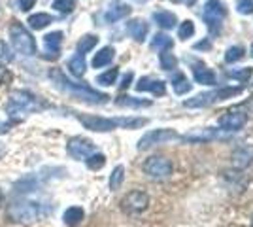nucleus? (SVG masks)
<instances>
[{
  "instance_id": "obj_22",
  "label": "nucleus",
  "mask_w": 253,
  "mask_h": 227,
  "mask_svg": "<svg viewBox=\"0 0 253 227\" xmlns=\"http://www.w3.org/2000/svg\"><path fill=\"white\" fill-rule=\"evenodd\" d=\"M153 19H155L159 27H163V29H172V27L176 25V15H174L172 11H157V13L153 15Z\"/></svg>"
},
{
  "instance_id": "obj_14",
  "label": "nucleus",
  "mask_w": 253,
  "mask_h": 227,
  "mask_svg": "<svg viewBox=\"0 0 253 227\" xmlns=\"http://www.w3.org/2000/svg\"><path fill=\"white\" fill-rule=\"evenodd\" d=\"M138 91H151L153 95H165L167 86L161 80H153V78H140V82L136 84Z\"/></svg>"
},
{
  "instance_id": "obj_42",
  "label": "nucleus",
  "mask_w": 253,
  "mask_h": 227,
  "mask_svg": "<svg viewBox=\"0 0 253 227\" xmlns=\"http://www.w3.org/2000/svg\"><path fill=\"white\" fill-rule=\"evenodd\" d=\"M206 47H210V44H208V42H204V44L199 42V44H197V49H206Z\"/></svg>"
},
{
  "instance_id": "obj_26",
  "label": "nucleus",
  "mask_w": 253,
  "mask_h": 227,
  "mask_svg": "<svg viewBox=\"0 0 253 227\" xmlns=\"http://www.w3.org/2000/svg\"><path fill=\"white\" fill-rule=\"evenodd\" d=\"M151 45H153L155 49H163V51H167V49H170V47L174 45V42H172V38L167 36V34H155Z\"/></svg>"
},
{
  "instance_id": "obj_46",
  "label": "nucleus",
  "mask_w": 253,
  "mask_h": 227,
  "mask_svg": "<svg viewBox=\"0 0 253 227\" xmlns=\"http://www.w3.org/2000/svg\"><path fill=\"white\" fill-rule=\"evenodd\" d=\"M252 226H253V216H252Z\"/></svg>"
},
{
  "instance_id": "obj_3",
  "label": "nucleus",
  "mask_w": 253,
  "mask_h": 227,
  "mask_svg": "<svg viewBox=\"0 0 253 227\" xmlns=\"http://www.w3.org/2000/svg\"><path fill=\"white\" fill-rule=\"evenodd\" d=\"M45 214V208L40 203H29V201H15L8 208V216L11 222L19 224H31Z\"/></svg>"
},
{
  "instance_id": "obj_37",
  "label": "nucleus",
  "mask_w": 253,
  "mask_h": 227,
  "mask_svg": "<svg viewBox=\"0 0 253 227\" xmlns=\"http://www.w3.org/2000/svg\"><path fill=\"white\" fill-rule=\"evenodd\" d=\"M0 59L6 61V63L13 61V55H11V51L8 49V45H6L4 42H0Z\"/></svg>"
},
{
  "instance_id": "obj_43",
  "label": "nucleus",
  "mask_w": 253,
  "mask_h": 227,
  "mask_svg": "<svg viewBox=\"0 0 253 227\" xmlns=\"http://www.w3.org/2000/svg\"><path fill=\"white\" fill-rule=\"evenodd\" d=\"M2 151H4V150H2V146H0V155H2Z\"/></svg>"
},
{
  "instance_id": "obj_20",
  "label": "nucleus",
  "mask_w": 253,
  "mask_h": 227,
  "mask_svg": "<svg viewBox=\"0 0 253 227\" xmlns=\"http://www.w3.org/2000/svg\"><path fill=\"white\" fill-rule=\"evenodd\" d=\"M114 55H116L114 47H102V49L95 55V59H93V66H95V68H102V66L110 65V63H112V59H114Z\"/></svg>"
},
{
  "instance_id": "obj_44",
  "label": "nucleus",
  "mask_w": 253,
  "mask_h": 227,
  "mask_svg": "<svg viewBox=\"0 0 253 227\" xmlns=\"http://www.w3.org/2000/svg\"><path fill=\"white\" fill-rule=\"evenodd\" d=\"M0 203H2V193H0Z\"/></svg>"
},
{
  "instance_id": "obj_27",
  "label": "nucleus",
  "mask_w": 253,
  "mask_h": 227,
  "mask_svg": "<svg viewBox=\"0 0 253 227\" xmlns=\"http://www.w3.org/2000/svg\"><path fill=\"white\" fill-rule=\"evenodd\" d=\"M123 178H125V169H123L121 165H117L116 169H114V173H112V176H110V187H112L114 191L119 189L121 184H123Z\"/></svg>"
},
{
  "instance_id": "obj_38",
  "label": "nucleus",
  "mask_w": 253,
  "mask_h": 227,
  "mask_svg": "<svg viewBox=\"0 0 253 227\" xmlns=\"http://www.w3.org/2000/svg\"><path fill=\"white\" fill-rule=\"evenodd\" d=\"M34 4H36V0H17V6L21 11H29L31 8H34Z\"/></svg>"
},
{
  "instance_id": "obj_45",
  "label": "nucleus",
  "mask_w": 253,
  "mask_h": 227,
  "mask_svg": "<svg viewBox=\"0 0 253 227\" xmlns=\"http://www.w3.org/2000/svg\"><path fill=\"white\" fill-rule=\"evenodd\" d=\"M252 55H253V45H252Z\"/></svg>"
},
{
  "instance_id": "obj_25",
  "label": "nucleus",
  "mask_w": 253,
  "mask_h": 227,
  "mask_svg": "<svg viewBox=\"0 0 253 227\" xmlns=\"http://www.w3.org/2000/svg\"><path fill=\"white\" fill-rule=\"evenodd\" d=\"M117 104H119V106H126V108H142V106H149L151 102H149V100H142V98H134V97H119L117 98Z\"/></svg>"
},
{
  "instance_id": "obj_23",
  "label": "nucleus",
  "mask_w": 253,
  "mask_h": 227,
  "mask_svg": "<svg viewBox=\"0 0 253 227\" xmlns=\"http://www.w3.org/2000/svg\"><path fill=\"white\" fill-rule=\"evenodd\" d=\"M195 80L199 82V84H206V86H213L215 84V74L208 70V68H204V66H199V68H195Z\"/></svg>"
},
{
  "instance_id": "obj_15",
  "label": "nucleus",
  "mask_w": 253,
  "mask_h": 227,
  "mask_svg": "<svg viewBox=\"0 0 253 227\" xmlns=\"http://www.w3.org/2000/svg\"><path fill=\"white\" fill-rule=\"evenodd\" d=\"M244 123H246V116H244V114H238V112L227 114V116H223L221 121H219V125H221L223 131H238L244 127Z\"/></svg>"
},
{
  "instance_id": "obj_33",
  "label": "nucleus",
  "mask_w": 253,
  "mask_h": 227,
  "mask_svg": "<svg viewBox=\"0 0 253 227\" xmlns=\"http://www.w3.org/2000/svg\"><path fill=\"white\" fill-rule=\"evenodd\" d=\"M53 8L61 13H70L76 8V0H55Z\"/></svg>"
},
{
  "instance_id": "obj_32",
  "label": "nucleus",
  "mask_w": 253,
  "mask_h": 227,
  "mask_svg": "<svg viewBox=\"0 0 253 227\" xmlns=\"http://www.w3.org/2000/svg\"><path fill=\"white\" fill-rule=\"evenodd\" d=\"M244 57V47L240 45H234V47H229L227 53H225V61L227 63H236Z\"/></svg>"
},
{
  "instance_id": "obj_5",
  "label": "nucleus",
  "mask_w": 253,
  "mask_h": 227,
  "mask_svg": "<svg viewBox=\"0 0 253 227\" xmlns=\"http://www.w3.org/2000/svg\"><path fill=\"white\" fill-rule=\"evenodd\" d=\"M10 36H11V44H13V49L17 53L27 55V57H32V55L36 53V42H34L32 34L19 21L11 23Z\"/></svg>"
},
{
  "instance_id": "obj_2",
  "label": "nucleus",
  "mask_w": 253,
  "mask_h": 227,
  "mask_svg": "<svg viewBox=\"0 0 253 227\" xmlns=\"http://www.w3.org/2000/svg\"><path fill=\"white\" fill-rule=\"evenodd\" d=\"M78 119L84 123L85 129L96 131V133H104V131L114 129H138L144 127L148 123V119L144 118H100V116H89V114H76Z\"/></svg>"
},
{
  "instance_id": "obj_30",
  "label": "nucleus",
  "mask_w": 253,
  "mask_h": 227,
  "mask_svg": "<svg viewBox=\"0 0 253 227\" xmlns=\"http://www.w3.org/2000/svg\"><path fill=\"white\" fill-rule=\"evenodd\" d=\"M172 84H174V91H176L178 95H183V93H187V91L191 89V84L187 82V78H185L183 74L176 76V80H174Z\"/></svg>"
},
{
  "instance_id": "obj_12",
  "label": "nucleus",
  "mask_w": 253,
  "mask_h": 227,
  "mask_svg": "<svg viewBox=\"0 0 253 227\" xmlns=\"http://www.w3.org/2000/svg\"><path fill=\"white\" fill-rule=\"evenodd\" d=\"M61 42H63V33L61 31H55L43 36V45H45V59H57L59 51H61Z\"/></svg>"
},
{
  "instance_id": "obj_17",
  "label": "nucleus",
  "mask_w": 253,
  "mask_h": 227,
  "mask_svg": "<svg viewBox=\"0 0 253 227\" xmlns=\"http://www.w3.org/2000/svg\"><path fill=\"white\" fill-rule=\"evenodd\" d=\"M84 216H85V212L82 206H70V208H66L63 220L68 227H76L78 224H82Z\"/></svg>"
},
{
  "instance_id": "obj_6",
  "label": "nucleus",
  "mask_w": 253,
  "mask_h": 227,
  "mask_svg": "<svg viewBox=\"0 0 253 227\" xmlns=\"http://www.w3.org/2000/svg\"><path fill=\"white\" fill-rule=\"evenodd\" d=\"M242 89L240 87H221V89H215V91H208V93H202L197 97L185 100L183 104L187 108H204V106H210L217 100H225V98H232L234 95H238Z\"/></svg>"
},
{
  "instance_id": "obj_24",
  "label": "nucleus",
  "mask_w": 253,
  "mask_h": 227,
  "mask_svg": "<svg viewBox=\"0 0 253 227\" xmlns=\"http://www.w3.org/2000/svg\"><path fill=\"white\" fill-rule=\"evenodd\" d=\"M96 44H98V38H96V36H93V34H87V36H84V38L78 42V53H80V55L89 53V51L95 47Z\"/></svg>"
},
{
  "instance_id": "obj_41",
  "label": "nucleus",
  "mask_w": 253,
  "mask_h": 227,
  "mask_svg": "<svg viewBox=\"0 0 253 227\" xmlns=\"http://www.w3.org/2000/svg\"><path fill=\"white\" fill-rule=\"evenodd\" d=\"M11 123H0V135H6L8 131H10Z\"/></svg>"
},
{
  "instance_id": "obj_9",
  "label": "nucleus",
  "mask_w": 253,
  "mask_h": 227,
  "mask_svg": "<svg viewBox=\"0 0 253 227\" xmlns=\"http://www.w3.org/2000/svg\"><path fill=\"white\" fill-rule=\"evenodd\" d=\"M227 8L225 4L219 0H208L206 6H204V19L208 23V27L211 29V33H217L219 31V23L225 17Z\"/></svg>"
},
{
  "instance_id": "obj_47",
  "label": "nucleus",
  "mask_w": 253,
  "mask_h": 227,
  "mask_svg": "<svg viewBox=\"0 0 253 227\" xmlns=\"http://www.w3.org/2000/svg\"><path fill=\"white\" fill-rule=\"evenodd\" d=\"M174 2H179V0H174Z\"/></svg>"
},
{
  "instance_id": "obj_21",
  "label": "nucleus",
  "mask_w": 253,
  "mask_h": 227,
  "mask_svg": "<svg viewBox=\"0 0 253 227\" xmlns=\"http://www.w3.org/2000/svg\"><path fill=\"white\" fill-rule=\"evenodd\" d=\"M68 68H70V72H72L76 78H82V76L85 74V68H87L84 55H80V53L74 55V57L68 61Z\"/></svg>"
},
{
  "instance_id": "obj_13",
  "label": "nucleus",
  "mask_w": 253,
  "mask_h": 227,
  "mask_svg": "<svg viewBox=\"0 0 253 227\" xmlns=\"http://www.w3.org/2000/svg\"><path fill=\"white\" fill-rule=\"evenodd\" d=\"M128 13H130V6L116 0V2H112V6L108 8L104 19H106V23H116V21H119V19L126 17Z\"/></svg>"
},
{
  "instance_id": "obj_40",
  "label": "nucleus",
  "mask_w": 253,
  "mask_h": 227,
  "mask_svg": "<svg viewBox=\"0 0 253 227\" xmlns=\"http://www.w3.org/2000/svg\"><path fill=\"white\" fill-rule=\"evenodd\" d=\"M130 80H132V74L128 72V74H126L125 78H123V84H121V89H125V87L130 86Z\"/></svg>"
},
{
  "instance_id": "obj_4",
  "label": "nucleus",
  "mask_w": 253,
  "mask_h": 227,
  "mask_svg": "<svg viewBox=\"0 0 253 227\" xmlns=\"http://www.w3.org/2000/svg\"><path fill=\"white\" fill-rule=\"evenodd\" d=\"M45 108L47 104L36 95H32L29 91H15L11 93V102L6 106V112L13 116L15 112H42Z\"/></svg>"
},
{
  "instance_id": "obj_18",
  "label": "nucleus",
  "mask_w": 253,
  "mask_h": 227,
  "mask_svg": "<svg viewBox=\"0 0 253 227\" xmlns=\"http://www.w3.org/2000/svg\"><path fill=\"white\" fill-rule=\"evenodd\" d=\"M221 133L215 129H202L197 131V133H191V135H185L183 138L191 142H206V140H213V138H219Z\"/></svg>"
},
{
  "instance_id": "obj_10",
  "label": "nucleus",
  "mask_w": 253,
  "mask_h": 227,
  "mask_svg": "<svg viewBox=\"0 0 253 227\" xmlns=\"http://www.w3.org/2000/svg\"><path fill=\"white\" fill-rule=\"evenodd\" d=\"M68 153L74 157V159H87L91 153H95V144L87 138H82V136H76V138H70L68 140V146H66Z\"/></svg>"
},
{
  "instance_id": "obj_28",
  "label": "nucleus",
  "mask_w": 253,
  "mask_h": 227,
  "mask_svg": "<svg viewBox=\"0 0 253 227\" xmlns=\"http://www.w3.org/2000/svg\"><path fill=\"white\" fill-rule=\"evenodd\" d=\"M117 76H119V70L117 68H110L108 72H104V74H100L96 78V84H100V86H112V84H116Z\"/></svg>"
},
{
  "instance_id": "obj_11",
  "label": "nucleus",
  "mask_w": 253,
  "mask_h": 227,
  "mask_svg": "<svg viewBox=\"0 0 253 227\" xmlns=\"http://www.w3.org/2000/svg\"><path fill=\"white\" fill-rule=\"evenodd\" d=\"M149 205V197L146 191H130L123 199V208H125L128 214H138V212H144Z\"/></svg>"
},
{
  "instance_id": "obj_39",
  "label": "nucleus",
  "mask_w": 253,
  "mask_h": 227,
  "mask_svg": "<svg viewBox=\"0 0 253 227\" xmlns=\"http://www.w3.org/2000/svg\"><path fill=\"white\" fill-rule=\"evenodd\" d=\"M11 80V72L8 68H4V66L0 65V84H8Z\"/></svg>"
},
{
  "instance_id": "obj_36",
  "label": "nucleus",
  "mask_w": 253,
  "mask_h": 227,
  "mask_svg": "<svg viewBox=\"0 0 253 227\" xmlns=\"http://www.w3.org/2000/svg\"><path fill=\"white\" fill-rule=\"evenodd\" d=\"M236 8L240 13H253V0H240Z\"/></svg>"
},
{
  "instance_id": "obj_31",
  "label": "nucleus",
  "mask_w": 253,
  "mask_h": 227,
  "mask_svg": "<svg viewBox=\"0 0 253 227\" xmlns=\"http://www.w3.org/2000/svg\"><path fill=\"white\" fill-rule=\"evenodd\" d=\"M106 163V157L102 153H91L89 157H87V167L91 169V171H98V169H102Z\"/></svg>"
},
{
  "instance_id": "obj_1",
  "label": "nucleus",
  "mask_w": 253,
  "mask_h": 227,
  "mask_svg": "<svg viewBox=\"0 0 253 227\" xmlns=\"http://www.w3.org/2000/svg\"><path fill=\"white\" fill-rule=\"evenodd\" d=\"M49 78H51V82L59 87L61 91H64V93H68V95H72V97H76V98H80V100H85V102H91V104H104V102H108V98H110L108 95L98 93V91L91 89V87L85 86V84H74V82H70V80L61 72V68H51V70H49Z\"/></svg>"
},
{
  "instance_id": "obj_34",
  "label": "nucleus",
  "mask_w": 253,
  "mask_h": 227,
  "mask_svg": "<svg viewBox=\"0 0 253 227\" xmlns=\"http://www.w3.org/2000/svg\"><path fill=\"white\" fill-rule=\"evenodd\" d=\"M193 34H195V25H193V21L187 19V21L179 27V38L185 40V38H189V36H193Z\"/></svg>"
},
{
  "instance_id": "obj_16",
  "label": "nucleus",
  "mask_w": 253,
  "mask_h": 227,
  "mask_svg": "<svg viewBox=\"0 0 253 227\" xmlns=\"http://www.w3.org/2000/svg\"><path fill=\"white\" fill-rule=\"evenodd\" d=\"M126 31H128V34L134 40L144 42L146 36H148V23L142 21V19H132V21H128V25H126Z\"/></svg>"
},
{
  "instance_id": "obj_7",
  "label": "nucleus",
  "mask_w": 253,
  "mask_h": 227,
  "mask_svg": "<svg viewBox=\"0 0 253 227\" xmlns=\"http://www.w3.org/2000/svg\"><path fill=\"white\" fill-rule=\"evenodd\" d=\"M172 163L167 159V157H161V155H155V157H149L148 161L144 163V171L146 174H149L151 178H157V180H165L172 174Z\"/></svg>"
},
{
  "instance_id": "obj_35",
  "label": "nucleus",
  "mask_w": 253,
  "mask_h": 227,
  "mask_svg": "<svg viewBox=\"0 0 253 227\" xmlns=\"http://www.w3.org/2000/svg\"><path fill=\"white\" fill-rule=\"evenodd\" d=\"M232 80H240V82H248V78L252 76V68H242V70H231L229 72Z\"/></svg>"
},
{
  "instance_id": "obj_19",
  "label": "nucleus",
  "mask_w": 253,
  "mask_h": 227,
  "mask_svg": "<svg viewBox=\"0 0 253 227\" xmlns=\"http://www.w3.org/2000/svg\"><path fill=\"white\" fill-rule=\"evenodd\" d=\"M51 23H53V17L49 13H32L31 17H29V25H31L34 31H42V29H45Z\"/></svg>"
},
{
  "instance_id": "obj_48",
  "label": "nucleus",
  "mask_w": 253,
  "mask_h": 227,
  "mask_svg": "<svg viewBox=\"0 0 253 227\" xmlns=\"http://www.w3.org/2000/svg\"><path fill=\"white\" fill-rule=\"evenodd\" d=\"M142 2H146V0H142Z\"/></svg>"
},
{
  "instance_id": "obj_8",
  "label": "nucleus",
  "mask_w": 253,
  "mask_h": 227,
  "mask_svg": "<svg viewBox=\"0 0 253 227\" xmlns=\"http://www.w3.org/2000/svg\"><path fill=\"white\" fill-rule=\"evenodd\" d=\"M178 135L174 133L172 129H155V131H149L148 135H144L140 142H138V150H149L157 144H165V142L170 140H176Z\"/></svg>"
},
{
  "instance_id": "obj_29",
  "label": "nucleus",
  "mask_w": 253,
  "mask_h": 227,
  "mask_svg": "<svg viewBox=\"0 0 253 227\" xmlns=\"http://www.w3.org/2000/svg\"><path fill=\"white\" fill-rule=\"evenodd\" d=\"M159 59H161V68H165V70H174L178 66V59L169 51H163Z\"/></svg>"
}]
</instances>
